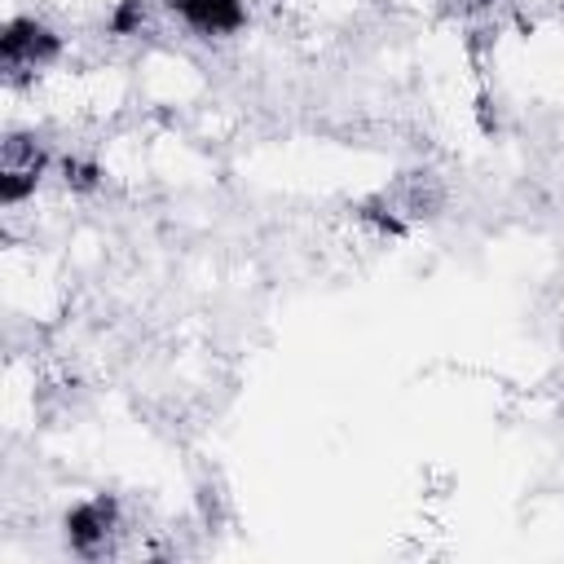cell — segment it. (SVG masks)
Masks as SVG:
<instances>
[{"mask_svg": "<svg viewBox=\"0 0 564 564\" xmlns=\"http://www.w3.org/2000/svg\"><path fill=\"white\" fill-rule=\"evenodd\" d=\"M44 167H48L44 141H35V132H9L0 141V203L13 207L22 198H31Z\"/></svg>", "mask_w": 564, "mask_h": 564, "instance_id": "cell-4", "label": "cell"}, {"mask_svg": "<svg viewBox=\"0 0 564 564\" xmlns=\"http://www.w3.org/2000/svg\"><path fill=\"white\" fill-rule=\"evenodd\" d=\"M441 207H445V181H441L432 167H410V172H401L375 203H366L361 216L375 220V225L388 229V234H401L405 225L436 220Z\"/></svg>", "mask_w": 564, "mask_h": 564, "instance_id": "cell-1", "label": "cell"}, {"mask_svg": "<svg viewBox=\"0 0 564 564\" xmlns=\"http://www.w3.org/2000/svg\"><path fill=\"white\" fill-rule=\"evenodd\" d=\"M172 13L198 35H234L247 22L242 0H172Z\"/></svg>", "mask_w": 564, "mask_h": 564, "instance_id": "cell-5", "label": "cell"}, {"mask_svg": "<svg viewBox=\"0 0 564 564\" xmlns=\"http://www.w3.org/2000/svg\"><path fill=\"white\" fill-rule=\"evenodd\" d=\"M57 57H62V35L53 26H44L40 18H9L4 22V31H0V70H4V79H13V84L35 79Z\"/></svg>", "mask_w": 564, "mask_h": 564, "instance_id": "cell-2", "label": "cell"}, {"mask_svg": "<svg viewBox=\"0 0 564 564\" xmlns=\"http://www.w3.org/2000/svg\"><path fill=\"white\" fill-rule=\"evenodd\" d=\"M119 538V498L93 494L66 511V546L79 560H101Z\"/></svg>", "mask_w": 564, "mask_h": 564, "instance_id": "cell-3", "label": "cell"}, {"mask_svg": "<svg viewBox=\"0 0 564 564\" xmlns=\"http://www.w3.org/2000/svg\"><path fill=\"white\" fill-rule=\"evenodd\" d=\"M62 172H66V185H75V189H93V185H97V167H93V163L66 159V163H62Z\"/></svg>", "mask_w": 564, "mask_h": 564, "instance_id": "cell-7", "label": "cell"}, {"mask_svg": "<svg viewBox=\"0 0 564 564\" xmlns=\"http://www.w3.org/2000/svg\"><path fill=\"white\" fill-rule=\"evenodd\" d=\"M485 4H489V0H458V9H463V13H471V9H485Z\"/></svg>", "mask_w": 564, "mask_h": 564, "instance_id": "cell-8", "label": "cell"}, {"mask_svg": "<svg viewBox=\"0 0 564 564\" xmlns=\"http://www.w3.org/2000/svg\"><path fill=\"white\" fill-rule=\"evenodd\" d=\"M110 26H115L119 35H132V31H141V26H145V0H123V4L115 9Z\"/></svg>", "mask_w": 564, "mask_h": 564, "instance_id": "cell-6", "label": "cell"}]
</instances>
